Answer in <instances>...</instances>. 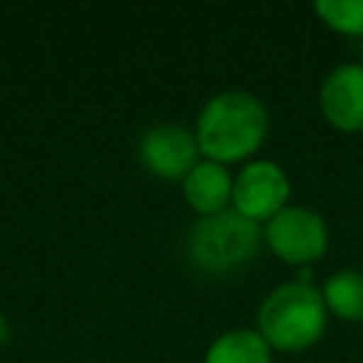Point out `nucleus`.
Returning <instances> with one entry per match:
<instances>
[{
    "label": "nucleus",
    "instance_id": "f257e3e1",
    "mask_svg": "<svg viewBox=\"0 0 363 363\" xmlns=\"http://www.w3.org/2000/svg\"><path fill=\"white\" fill-rule=\"evenodd\" d=\"M267 111L264 105L244 91L216 94L199 113L196 145L199 150L218 164L247 159L255 153L267 136Z\"/></svg>",
    "mask_w": 363,
    "mask_h": 363
},
{
    "label": "nucleus",
    "instance_id": "f03ea898",
    "mask_svg": "<svg viewBox=\"0 0 363 363\" xmlns=\"http://www.w3.org/2000/svg\"><path fill=\"white\" fill-rule=\"evenodd\" d=\"M261 337L284 352L312 346L326 329V303L323 292L312 284H284L269 292L258 312Z\"/></svg>",
    "mask_w": 363,
    "mask_h": 363
},
{
    "label": "nucleus",
    "instance_id": "7ed1b4c3",
    "mask_svg": "<svg viewBox=\"0 0 363 363\" xmlns=\"http://www.w3.org/2000/svg\"><path fill=\"white\" fill-rule=\"evenodd\" d=\"M261 227L238 210L204 216L190 230V258L207 272H230L258 252Z\"/></svg>",
    "mask_w": 363,
    "mask_h": 363
},
{
    "label": "nucleus",
    "instance_id": "20e7f679",
    "mask_svg": "<svg viewBox=\"0 0 363 363\" xmlns=\"http://www.w3.org/2000/svg\"><path fill=\"white\" fill-rule=\"evenodd\" d=\"M264 235L272 252L289 264L315 261L326 252V244H329L326 221L306 207H284L269 218Z\"/></svg>",
    "mask_w": 363,
    "mask_h": 363
},
{
    "label": "nucleus",
    "instance_id": "39448f33",
    "mask_svg": "<svg viewBox=\"0 0 363 363\" xmlns=\"http://www.w3.org/2000/svg\"><path fill=\"white\" fill-rule=\"evenodd\" d=\"M289 179L275 162H250L233 182V204L241 216L261 221L286 207Z\"/></svg>",
    "mask_w": 363,
    "mask_h": 363
},
{
    "label": "nucleus",
    "instance_id": "423d86ee",
    "mask_svg": "<svg viewBox=\"0 0 363 363\" xmlns=\"http://www.w3.org/2000/svg\"><path fill=\"white\" fill-rule=\"evenodd\" d=\"M196 153H199V145L193 133L184 130L182 125H156L145 130V136L139 139L142 164L162 179L187 176L196 164Z\"/></svg>",
    "mask_w": 363,
    "mask_h": 363
},
{
    "label": "nucleus",
    "instance_id": "0eeeda50",
    "mask_svg": "<svg viewBox=\"0 0 363 363\" xmlns=\"http://www.w3.org/2000/svg\"><path fill=\"white\" fill-rule=\"evenodd\" d=\"M320 111L340 130L363 128V65H337L320 88Z\"/></svg>",
    "mask_w": 363,
    "mask_h": 363
},
{
    "label": "nucleus",
    "instance_id": "6e6552de",
    "mask_svg": "<svg viewBox=\"0 0 363 363\" xmlns=\"http://www.w3.org/2000/svg\"><path fill=\"white\" fill-rule=\"evenodd\" d=\"M182 190L193 210H199L201 216H216L227 210V201L233 199V179L224 164L207 159L193 164V170L182 182Z\"/></svg>",
    "mask_w": 363,
    "mask_h": 363
},
{
    "label": "nucleus",
    "instance_id": "1a4fd4ad",
    "mask_svg": "<svg viewBox=\"0 0 363 363\" xmlns=\"http://www.w3.org/2000/svg\"><path fill=\"white\" fill-rule=\"evenodd\" d=\"M204 363H272V357L269 343L261 337V332L233 329L213 340Z\"/></svg>",
    "mask_w": 363,
    "mask_h": 363
},
{
    "label": "nucleus",
    "instance_id": "9d476101",
    "mask_svg": "<svg viewBox=\"0 0 363 363\" xmlns=\"http://www.w3.org/2000/svg\"><path fill=\"white\" fill-rule=\"evenodd\" d=\"M323 303L346 320H363V272H335L323 286Z\"/></svg>",
    "mask_w": 363,
    "mask_h": 363
},
{
    "label": "nucleus",
    "instance_id": "9b49d317",
    "mask_svg": "<svg viewBox=\"0 0 363 363\" xmlns=\"http://www.w3.org/2000/svg\"><path fill=\"white\" fill-rule=\"evenodd\" d=\"M315 11L343 34H363V0H318Z\"/></svg>",
    "mask_w": 363,
    "mask_h": 363
},
{
    "label": "nucleus",
    "instance_id": "f8f14e48",
    "mask_svg": "<svg viewBox=\"0 0 363 363\" xmlns=\"http://www.w3.org/2000/svg\"><path fill=\"white\" fill-rule=\"evenodd\" d=\"M9 332H11V329H9V320H6V315L0 312V346L9 340Z\"/></svg>",
    "mask_w": 363,
    "mask_h": 363
}]
</instances>
